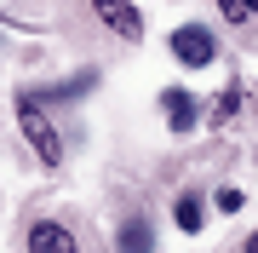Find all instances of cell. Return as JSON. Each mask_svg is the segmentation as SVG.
Wrapping results in <instances>:
<instances>
[{
  "mask_svg": "<svg viewBox=\"0 0 258 253\" xmlns=\"http://www.w3.org/2000/svg\"><path fill=\"white\" fill-rule=\"evenodd\" d=\"M172 225L184 230V236H195V230H201V225H207V213H201V196H178V201H172Z\"/></svg>",
  "mask_w": 258,
  "mask_h": 253,
  "instance_id": "7",
  "label": "cell"
},
{
  "mask_svg": "<svg viewBox=\"0 0 258 253\" xmlns=\"http://www.w3.org/2000/svg\"><path fill=\"white\" fill-rule=\"evenodd\" d=\"M161 115H166V127H172V132H189L201 110H195L189 92H178V86H172V92H161Z\"/></svg>",
  "mask_w": 258,
  "mask_h": 253,
  "instance_id": "5",
  "label": "cell"
},
{
  "mask_svg": "<svg viewBox=\"0 0 258 253\" xmlns=\"http://www.w3.org/2000/svg\"><path fill=\"white\" fill-rule=\"evenodd\" d=\"M241 253H258V230H252V236H247V247H241Z\"/></svg>",
  "mask_w": 258,
  "mask_h": 253,
  "instance_id": "12",
  "label": "cell"
},
{
  "mask_svg": "<svg viewBox=\"0 0 258 253\" xmlns=\"http://www.w3.org/2000/svg\"><path fill=\"white\" fill-rule=\"evenodd\" d=\"M247 12H258V0H247Z\"/></svg>",
  "mask_w": 258,
  "mask_h": 253,
  "instance_id": "13",
  "label": "cell"
},
{
  "mask_svg": "<svg viewBox=\"0 0 258 253\" xmlns=\"http://www.w3.org/2000/svg\"><path fill=\"white\" fill-rule=\"evenodd\" d=\"M18 127H23L29 150L46 161V167H57V161H63V138H57V127L40 115V104H35V98H23V104H18Z\"/></svg>",
  "mask_w": 258,
  "mask_h": 253,
  "instance_id": "1",
  "label": "cell"
},
{
  "mask_svg": "<svg viewBox=\"0 0 258 253\" xmlns=\"http://www.w3.org/2000/svg\"><path fill=\"white\" fill-rule=\"evenodd\" d=\"M235 115H241V86H224L218 104H212V121H218V127H230Z\"/></svg>",
  "mask_w": 258,
  "mask_h": 253,
  "instance_id": "8",
  "label": "cell"
},
{
  "mask_svg": "<svg viewBox=\"0 0 258 253\" xmlns=\"http://www.w3.org/2000/svg\"><path fill=\"white\" fill-rule=\"evenodd\" d=\"M218 12H224L230 23H247V18H252V12H247V0H218Z\"/></svg>",
  "mask_w": 258,
  "mask_h": 253,
  "instance_id": "10",
  "label": "cell"
},
{
  "mask_svg": "<svg viewBox=\"0 0 258 253\" xmlns=\"http://www.w3.org/2000/svg\"><path fill=\"white\" fill-rule=\"evenodd\" d=\"M29 253H75V236L52 219H40V225H29Z\"/></svg>",
  "mask_w": 258,
  "mask_h": 253,
  "instance_id": "4",
  "label": "cell"
},
{
  "mask_svg": "<svg viewBox=\"0 0 258 253\" xmlns=\"http://www.w3.org/2000/svg\"><path fill=\"white\" fill-rule=\"evenodd\" d=\"M172 58H178V64H189V69H207L212 58H218V40H212L201 23H184V29L172 35Z\"/></svg>",
  "mask_w": 258,
  "mask_h": 253,
  "instance_id": "2",
  "label": "cell"
},
{
  "mask_svg": "<svg viewBox=\"0 0 258 253\" xmlns=\"http://www.w3.org/2000/svg\"><path fill=\"white\" fill-rule=\"evenodd\" d=\"M241 201H247V196H241V190H230V184L218 190V213H241Z\"/></svg>",
  "mask_w": 258,
  "mask_h": 253,
  "instance_id": "11",
  "label": "cell"
},
{
  "mask_svg": "<svg viewBox=\"0 0 258 253\" xmlns=\"http://www.w3.org/2000/svg\"><path fill=\"white\" fill-rule=\"evenodd\" d=\"M149 247H155L149 219H126V225H120V253H149Z\"/></svg>",
  "mask_w": 258,
  "mask_h": 253,
  "instance_id": "6",
  "label": "cell"
},
{
  "mask_svg": "<svg viewBox=\"0 0 258 253\" xmlns=\"http://www.w3.org/2000/svg\"><path fill=\"white\" fill-rule=\"evenodd\" d=\"M92 12L115 29L120 40H138V35H144V18H138V6H132V0H92Z\"/></svg>",
  "mask_w": 258,
  "mask_h": 253,
  "instance_id": "3",
  "label": "cell"
},
{
  "mask_svg": "<svg viewBox=\"0 0 258 253\" xmlns=\"http://www.w3.org/2000/svg\"><path fill=\"white\" fill-rule=\"evenodd\" d=\"M98 75H75V81H63V86H52V92H46V104H63V98H81L86 92V86H92Z\"/></svg>",
  "mask_w": 258,
  "mask_h": 253,
  "instance_id": "9",
  "label": "cell"
}]
</instances>
